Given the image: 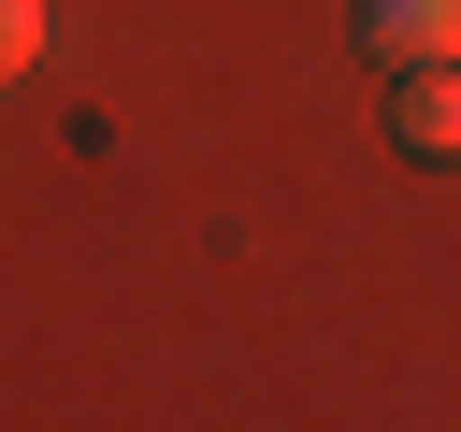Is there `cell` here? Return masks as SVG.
I'll return each instance as SVG.
<instances>
[{"mask_svg":"<svg viewBox=\"0 0 461 432\" xmlns=\"http://www.w3.org/2000/svg\"><path fill=\"white\" fill-rule=\"evenodd\" d=\"M360 43H375L389 72H418V58H461V0H360Z\"/></svg>","mask_w":461,"mask_h":432,"instance_id":"cell-1","label":"cell"},{"mask_svg":"<svg viewBox=\"0 0 461 432\" xmlns=\"http://www.w3.org/2000/svg\"><path fill=\"white\" fill-rule=\"evenodd\" d=\"M389 115H403V144H418V158H461V58H418Z\"/></svg>","mask_w":461,"mask_h":432,"instance_id":"cell-2","label":"cell"},{"mask_svg":"<svg viewBox=\"0 0 461 432\" xmlns=\"http://www.w3.org/2000/svg\"><path fill=\"white\" fill-rule=\"evenodd\" d=\"M29 58H43V0H0V86H14Z\"/></svg>","mask_w":461,"mask_h":432,"instance_id":"cell-3","label":"cell"}]
</instances>
